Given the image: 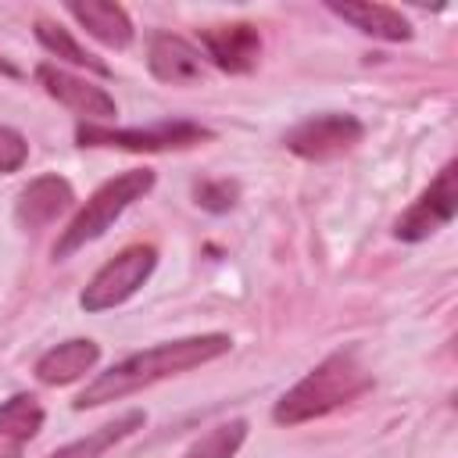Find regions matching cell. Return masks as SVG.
<instances>
[{"mask_svg":"<svg viewBox=\"0 0 458 458\" xmlns=\"http://www.w3.org/2000/svg\"><path fill=\"white\" fill-rule=\"evenodd\" d=\"M29 161V143L18 129L11 125H0V175H11L18 172L21 165Z\"/></svg>","mask_w":458,"mask_h":458,"instance_id":"obj_20","label":"cell"},{"mask_svg":"<svg viewBox=\"0 0 458 458\" xmlns=\"http://www.w3.org/2000/svg\"><path fill=\"white\" fill-rule=\"evenodd\" d=\"M43 422L47 411L32 394H11L7 401H0V440L25 444L43 429Z\"/></svg>","mask_w":458,"mask_h":458,"instance_id":"obj_16","label":"cell"},{"mask_svg":"<svg viewBox=\"0 0 458 458\" xmlns=\"http://www.w3.org/2000/svg\"><path fill=\"white\" fill-rule=\"evenodd\" d=\"M147 68L157 82L193 86L204 79V54L175 32H154L147 43Z\"/></svg>","mask_w":458,"mask_h":458,"instance_id":"obj_10","label":"cell"},{"mask_svg":"<svg viewBox=\"0 0 458 458\" xmlns=\"http://www.w3.org/2000/svg\"><path fill=\"white\" fill-rule=\"evenodd\" d=\"M215 140V132L200 122H157L147 129H111V125H93L79 122L75 125V143L79 147H111V150H129V154H161V150H186L197 143Z\"/></svg>","mask_w":458,"mask_h":458,"instance_id":"obj_4","label":"cell"},{"mask_svg":"<svg viewBox=\"0 0 458 458\" xmlns=\"http://www.w3.org/2000/svg\"><path fill=\"white\" fill-rule=\"evenodd\" d=\"M75 204V190L64 175H36L14 204V218L21 222V229H43L50 225L57 215H64Z\"/></svg>","mask_w":458,"mask_h":458,"instance_id":"obj_11","label":"cell"},{"mask_svg":"<svg viewBox=\"0 0 458 458\" xmlns=\"http://www.w3.org/2000/svg\"><path fill=\"white\" fill-rule=\"evenodd\" d=\"M336 18H344L347 25H354L358 32H365V36H372V39H386V43H404V39H411V21L397 11V7H390V4H369V0H358V4H351V0H329L326 4Z\"/></svg>","mask_w":458,"mask_h":458,"instance_id":"obj_13","label":"cell"},{"mask_svg":"<svg viewBox=\"0 0 458 458\" xmlns=\"http://www.w3.org/2000/svg\"><path fill=\"white\" fill-rule=\"evenodd\" d=\"M454 211H458V161H447L437 172V179L415 197V204L397 218L394 236L404 243H422L444 225H451Z\"/></svg>","mask_w":458,"mask_h":458,"instance_id":"obj_7","label":"cell"},{"mask_svg":"<svg viewBox=\"0 0 458 458\" xmlns=\"http://www.w3.org/2000/svg\"><path fill=\"white\" fill-rule=\"evenodd\" d=\"M193 200L211 215H225L240 200V182L236 179H200V182H193Z\"/></svg>","mask_w":458,"mask_h":458,"instance_id":"obj_19","label":"cell"},{"mask_svg":"<svg viewBox=\"0 0 458 458\" xmlns=\"http://www.w3.org/2000/svg\"><path fill=\"white\" fill-rule=\"evenodd\" d=\"M157 268V247L154 243H129L122 247L107 265L97 268V276L82 286L79 293V308L86 315H100L111 311L118 304H125Z\"/></svg>","mask_w":458,"mask_h":458,"instance_id":"obj_5","label":"cell"},{"mask_svg":"<svg viewBox=\"0 0 458 458\" xmlns=\"http://www.w3.org/2000/svg\"><path fill=\"white\" fill-rule=\"evenodd\" d=\"M97 361H100V344L89 340V336H72V340L39 354L36 379L47 383V386H64V383L82 379Z\"/></svg>","mask_w":458,"mask_h":458,"instance_id":"obj_12","label":"cell"},{"mask_svg":"<svg viewBox=\"0 0 458 458\" xmlns=\"http://www.w3.org/2000/svg\"><path fill=\"white\" fill-rule=\"evenodd\" d=\"M150 190H154V172L150 168H129V172H118L114 179L100 182L89 193V200L72 215V222L61 229V236L54 240V258L64 261L75 250H82L86 243L100 240L122 218V211L129 204L143 200Z\"/></svg>","mask_w":458,"mask_h":458,"instance_id":"obj_3","label":"cell"},{"mask_svg":"<svg viewBox=\"0 0 458 458\" xmlns=\"http://www.w3.org/2000/svg\"><path fill=\"white\" fill-rule=\"evenodd\" d=\"M361 136H365L361 118L347 114V111H322V114H311V118L297 122L293 129H286L283 143L290 154H297L304 161H329V157L354 150L361 143Z\"/></svg>","mask_w":458,"mask_h":458,"instance_id":"obj_6","label":"cell"},{"mask_svg":"<svg viewBox=\"0 0 458 458\" xmlns=\"http://www.w3.org/2000/svg\"><path fill=\"white\" fill-rule=\"evenodd\" d=\"M200 47L204 57L229 75H247L258 68L261 57V36L250 21H233V25H208L200 29Z\"/></svg>","mask_w":458,"mask_h":458,"instance_id":"obj_9","label":"cell"},{"mask_svg":"<svg viewBox=\"0 0 458 458\" xmlns=\"http://www.w3.org/2000/svg\"><path fill=\"white\" fill-rule=\"evenodd\" d=\"M376 386L372 372L361 365L354 347H340L333 354H326L304 379H297L272 408V422L276 426H301L311 419H322L351 401H358L361 394H369Z\"/></svg>","mask_w":458,"mask_h":458,"instance_id":"obj_2","label":"cell"},{"mask_svg":"<svg viewBox=\"0 0 458 458\" xmlns=\"http://www.w3.org/2000/svg\"><path fill=\"white\" fill-rule=\"evenodd\" d=\"M247 419H229V422H218L211 426L204 437H197L179 458H233L243 440H247Z\"/></svg>","mask_w":458,"mask_h":458,"instance_id":"obj_18","label":"cell"},{"mask_svg":"<svg viewBox=\"0 0 458 458\" xmlns=\"http://www.w3.org/2000/svg\"><path fill=\"white\" fill-rule=\"evenodd\" d=\"M229 347H233L229 333H200V336H182V340L154 344L147 351H136V354L114 361L107 372L89 379L86 390L72 401V408L86 411V408H100V404L122 401V397H129L136 390H147V386H154V383H161L168 376L200 369V365L229 354Z\"/></svg>","mask_w":458,"mask_h":458,"instance_id":"obj_1","label":"cell"},{"mask_svg":"<svg viewBox=\"0 0 458 458\" xmlns=\"http://www.w3.org/2000/svg\"><path fill=\"white\" fill-rule=\"evenodd\" d=\"M68 14H72L93 39H100V43L111 47V50H125V47L132 43V36H136L132 18L125 14V7L107 4V0H72V4H68Z\"/></svg>","mask_w":458,"mask_h":458,"instance_id":"obj_14","label":"cell"},{"mask_svg":"<svg viewBox=\"0 0 458 458\" xmlns=\"http://www.w3.org/2000/svg\"><path fill=\"white\" fill-rule=\"evenodd\" d=\"M0 458H21L18 451H0Z\"/></svg>","mask_w":458,"mask_h":458,"instance_id":"obj_22","label":"cell"},{"mask_svg":"<svg viewBox=\"0 0 458 458\" xmlns=\"http://www.w3.org/2000/svg\"><path fill=\"white\" fill-rule=\"evenodd\" d=\"M143 422H147V415H143L140 408H129V411H122L114 422H104L100 429H93V433H86V437H79V440L57 447V451L47 454V458H100L104 451H111L114 444H122L125 437H132L136 429H143Z\"/></svg>","mask_w":458,"mask_h":458,"instance_id":"obj_15","label":"cell"},{"mask_svg":"<svg viewBox=\"0 0 458 458\" xmlns=\"http://www.w3.org/2000/svg\"><path fill=\"white\" fill-rule=\"evenodd\" d=\"M36 82L47 89V97H54L57 104H64L68 111L82 114L93 125L97 122H111L118 114V104L104 86H97V82H89L82 75H72V72H64L57 64H39L36 68Z\"/></svg>","mask_w":458,"mask_h":458,"instance_id":"obj_8","label":"cell"},{"mask_svg":"<svg viewBox=\"0 0 458 458\" xmlns=\"http://www.w3.org/2000/svg\"><path fill=\"white\" fill-rule=\"evenodd\" d=\"M36 39L43 43V50H50L54 57H61V61H68V64H75V68H86V72H93V75H111V68L97 57V54H89L68 29H61V25H54V21H47V18H39L36 21Z\"/></svg>","mask_w":458,"mask_h":458,"instance_id":"obj_17","label":"cell"},{"mask_svg":"<svg viewBox=\"0 0 458 458\" xmlns=\"http://www.w3.org/2000/svg\"><path fill=\"white\" fill-rule=\"evenodd\" d=\"M0 75H7V79H18L21 72H18V64H11V61L0 54Z\"/></svg>","mask_w":458,"mask_h":458,"instance_id":"obj_21","label":"cell"}]
</instances>
